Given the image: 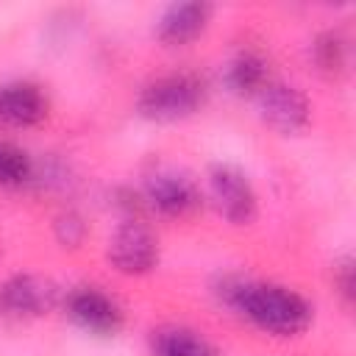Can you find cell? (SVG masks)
Returning a JSON list of instances; mask_svg holds the SVG:
<instances>
[{
  "mask_svg": "<svg viewBox=\"0 0 356 356\" xmlns=\"http://www.w3.org/2000/svg\"><path fill=\"white\" fill-rule=\"evenodd\" d=\"M47 117V97L31 81L0 86V122L11 128H31Z\"/></svg>",
  "mask_w": 356,
  "mask_h": 356,
  "instance_id": "obj_10",
  "label": "cell"
},
{
  "mask_svg": "<svg viewBox=\"0 0 356 356\" xmlns=\"http://www.w3.org/2000/svg\"><path fill=\"white\" fill-rule=\"evenodd\" d=\"M206 103V83L189 72H172L150 81L136 100V108L145 120L153 122H178L200 111Z\"/></svg>",
  "mask_w": 356,
  "mask_h": 356,
  "instance_id": "obj_2",
  "label": "cell"
},
{
  "mask_svg": "<svg viewBox=\"0 0 356 356\" xmlns=\"http://www.w3.org/2000/svg\"><path fill=\"white\" fill-rule=\"evenodd\" d=\"M106 256L114 270L125 275H145L159 264V239L142 220H125L111 234Z\"/></svg>",
  "mask_w": 356,
  "mask_h": 356,
  "instance_id": "obj_4",
  "label": "cell"
},
{
  "mask_svg": "<svg viewBox=\"0 0 356 356\" xmlns=\"http://www.w3.org/2000/svg\"><path fill=\"white\" fill-rule=\"evenodd\" d=\"M67 314L78 328L95 337H114L125 323L122 306L97 286L72 289L67 295Z\"/></svg>",
  "mask_w": 356,
  "mask_h": 356,
  "instance_id": "obj_7",
  "label": "cell"
},
{
  "mask_svg": "<svg viewBox=\"0 0 356 356\" xmlns=\"http://www.w3.org/2000/svg\"><path fill=\"white\" fill-rule=\"evenodd\" d=\"M267 83H270L267 61H264L259 53H253V50H242V53L234 56L231 64L225 67V86H228L234 95L256 97Z\"/></svg>",
  "mask_w": 356,
  "mask_h": 356,
  "instance_id": "obj_12",
  "label": "cell"
},
{
  "mask_svg": "<svg viewBox=\"0 0 356 356\" xmlns=\"http://www.w3.org/2000/svg\"><path fill=\"white\" fill-rule=\"evenodd\" d=\"M33 175V161L31 156L11 145V142H0V186H22L25 181H31Z\"/></svg>",
  "mask_w": 356,
  "mask_h": 356,
  "instance_id": "obj_14",
  "label": "cell"
},
{
  "mask_svg": "<svg viewBox=\"0 0 356 356\" xmlns=\"http://www.w3.org/2000/svg\"><path fill=\"white\" fill-rule=\"evenodd\" d=\"M334 286L337 292L350 303L353 300V259L350 256H342L337 264H334Z\"/></svg>",
  "mask_w": 356,
  "mask_h": 356,
  "instance_id": "obj_16",
  "label": "cell"
},
{
  "mask_svg": "<svg viewBox=\"0 0 356 356\" xmlns=\"http://www.w3.org/2000/svg\"><path fill=\"white\" fill-rule=\"evenodd\" d=\"M56 239L64 245V248H75V245H81L83 242V236H86V222H83V217L78 214V211H61L58 217H56Z\"/></svg>",
  "mask_w": 356,
  "mask_h": 356,
  "instance_id": "obj_15",
  "label": "cell"
},
{
  "mask_svg": "<svg viewBox=\"0 0 356 356\" xmlns=\"http://www.w3.org/2000/svg\"><path fill=\"white\" fill-rule=\"evenodd\" d=\"M259 117L278 134L292 136L298 131H303L312 120V106L309 97L292 86V83H281V81H270L259 95Z\"/></svg>",
  "mask_w": 356,
  "mask_h": 356,
  "instance_id": "obj_5",
  "label": "cell"
},
{
  "mask_svg": "<svg viewBox=\"0 0 356 356\" xmlns=\"http://www.w3.org/2000/svg\"><path fill=\"white\" fill-rule=\"evenodd\" d=\"M312 58L323 75L337 78L350 64V42L339 31H323L312 44Z\"/></svg>",
  "mask_w": 356,
  "mask_h": 356,
  "instance_id": "obj_13",
  "label": "cell"
},
{
  "mask_svg": "<svg viewBox=\"0 0 356 356\" xmlns=\"http://www.w3.org/2000/svg\"><path fill=\"white\" fill-rule=\"evenodd\" d=\"M214 292L228 309H234L236 314H242L256 328L273 337H298L314 320L312 303L300 292L284 284H264L239 275H225Z\"/></svg>",
  "mask_w": 356,
  "mask_h": 356,
  "instance_id": "obj_1",
  "label": "cell"
},
{
  "mask_svg": "<svg viewBox=\"0 0 356 356\" xmlns=\"http://www.w3.org/2000/svg\"><path fill=\"white\" fill-rule=\"evenodd\" d=\"M209 197L231 225H248L259 214V197L248 175L234 164H214L209 172Z\"/></svg>",
  "mask_w": 356,
  "mask_h": 356,
  "instance_id": "obj_3",
  "label": "cell"
},
{
  "mask_svg": "<svg viewBox=\"0 0 356 356\" xmlns=\"http://www.w3.org/2000/svg\"><path fill=\"white\" fill-rule=\"evenodd\" d=\"M145 203L164 217H189L203 206V192L186 172L161 170L145 181Z\"/></svg>",
  "mask_w": 356,
  "mask_h": 356,
  "instance_id": "obj_6",
  "label": "cell"
},
{
  "mask_svg": "<svg viewBox=\"0 0 356 356\" xmlns=\"http://www.w3.org/2000/svg\"><path fill=\"white\" fill-rule=\"evenodd\" d=\"M211 14H214V8L203 0L172 3L161 11V17L156 22V36L167 47H184V44L195 42L209 28Z\"/></svg>",
  "mask_w": 356,
  "mask_h": 356,
  "instance_id": "obj_9",
  "label": "cell"
},
{
  "mask_svg": "<svg viewBox=\"0 0 356 356\" xmlns=\"http://www.w3.org/2000/svg\"><path fill=\"white\" fill-rule=\"evenodd\" d=\"M56 303L53 284L36 275H11L0 284V314L11 320H28L44 314Z\"/></svg>",
  "mask_w": 356,
  "mask_h": 356,
  "instance_id": "obj_8",
  "label": "cell"
},
{
  "mask_svg": "<svg viewBox=\"0 0 356 356\" xmlns=\"http://www.w3.org/2000/svg\"><path fill=\"white\" fill-rule=\"evenodd\" d=\"M153 356H222L214 342L184 325H164L150 334Z\"/></svg>",
  "mask_w": 356,
  "mask_h": 356,
  "instance_id": "obj_11",
  "label": "cell"
}]
</instances>
